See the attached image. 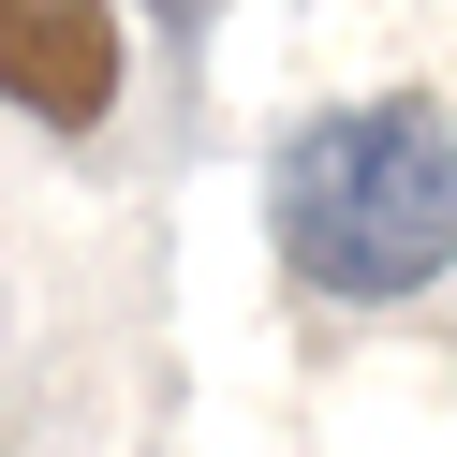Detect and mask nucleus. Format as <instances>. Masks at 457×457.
I'll use <instances>...</instances> for the list:
<instances>
[{"label":"nucleus","instance_id":"obj_1","mask_svg":"<svg viewBox=\"0 0 457 457\" xmlns=\"http://www.w3.org/2000/svg\"><path fill=\"white\" fill-rule=\"evenodd\" d=\"M266 237L310 295L339 310H398L457 266V119L428 89L384 104H325V119L280 133L266 162Z\"/></svg>","mask_w":457,"mask_h":457},{"label":"nucleus","instance_id":"obj_2","mask_svg":"<svg viewBox=\"0 0 457 457\" xmlns=\"http://www.w3.org/2000/svg\"><path fill=\"white\" fill-rule=\"evenodd\" d=\"M0 89L45 133H89L119 104V15L104 0H0Z\"/></svg>","mask_w":457,"mask_h":457}]
</instances>
